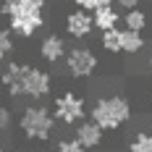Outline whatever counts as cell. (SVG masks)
Returning <instances> with one entry per match:
<instances>
[{
  "instance_id": "obj_1",
  "label": "cell",
  "mask_w": 152,
  "mask_h": 152,
  "mask_svg": "<svg viewBox=\"0 0 152 152\" xmlns=\"http://www.w3.org/2000/svg\"><path fill=\"white\" fill-rule=\"evenodd\" d=\"M0 84L8 97H29L31 102H39L53 92V76L31 63L11 61L0 74Z\"/></svg>"
},
{
  "instance_id": "obj_2",
  "label": "cell",
  "mask_w": 152,
  "mask_h": 152,
  "mask_svg": "<svg viewBox=\"0 0 152 152\" xmlns=\"http://www.w3.org/2000/svg\"><path fill=\"white\" fill-rule=\"evenodd\" d=\"M87 115L102 131H115L131 121V102L123 94H105V97H97L92 107H87Z\"/></svg>"
},
{
  "instance_id": "obj_3",
  "label": "cell",
  "mask_w": 152,
  "mask_h": 152,
  "mask_svg": "<svg viewBox=\"0 0 152 152\" xmlns=\"http://www.w3.org/2000/svg\"><path fill=\"white\" fill-rule=\"evenodd\" d=\"M55 123L58 121L53 118L50 107L39 105V102L26 105L21 110V115H18V129L29 142H47L53 137V131H55Z\"/></svg>"
},
{
  "instance_id": "obj_4",
  "label": "cell",
  "mask_w": 152,
  "mask_h": 152,
  "mask_svg": "<svg viewBox=\"0 0 152 152\" xmlns=\"http://www.w3.org/2000/svg\"><path fill=\"white\" fill-rule=\"evenodd\" d=\"M0 13L8 16V26H11L8 31L16 37H31L45 26V11H29V8H16L3 3Z\"/></svg>"
},
{
  "instance_id": "obj_5",
  "label": "cell",
  "mask_w": 152,
  "mask_h": 152,
  "mask_svg": "<svg viewBox=\"0 0 152 152\" xmlns=\"http://www.w3.org/2000/svg\"><path fill=\"white\" fill-rule=\"evenodd\" d=\"M53 118L66 123V126L81 123L87 118V102H84V97L76 94V92H63V94H58L55 102H53Z\"/></svg>"
},
{
  "instance_id": "obj_6",
  "label": "cell",
  "mask_w": 152,
  "mask_h": 152,
  "mask_svg": "<svg viewBox=\"0 0 152 152\" xmlns=\"http://www.w3.org/2000/svg\"><path fill=\"white\" fill-rule=\"evenodd\" d=\"M63 61H66L68 76H74V79H89L100 68V58L92 53L89 47H71Z\"/></svg>"
},
{
  "instance_id": "obj_7",
  "label": "cell",
  "mask_w": 152,
  "mask_h": 152,
  "mask_svg": "<svg viewBox=\"0 0 152 152\" xmlns=\"http://www.w3.org/2000/svg\"><path fill=\"white\" fill-rule=\"evenodd\" d=\"M92 31H94L92 13L79 11V8L66 13V34H68V37H74V39H84V37H89Z\"/></svg>"
},
{
  "instance_id": "obj_8",
  "label": "cell",
  "mask_w": 152,
  "mask_h": 152,
  "mask_svg": "<svg viewBox=\"0 0 152 152\" xmlns=\"http://www.w3.org/2000/svg\"><path fill=\"white\" fill-rule=\"evenodd\" d=\"M74 139L84 147V150H97V147L102 144V139H105V131H102L97 123H92V121H87V118H84L81 123H76Z\"/></svg>"
},
{
  "instance_id": "obj_9",
  "label": "cell",
  "mask_w": 152,
  "mask_h": 152,
  "mask_svg": "<svg viewBox=\"0 0 152 152\" xmlns=\"http://www.w3.org/2000/svg\"><path fill=\"white\" fill-rule=\"evenodd\" d=\"M66 53H68V45H66V39H63L61 34H45L42 37V42H39V58L45 63L63 61Z\"/></svg>"
},
{
  "instance_id": "obj_10",
  "label": "cell",
  "mask_w": 152,
  "mask_h": 152,
  "mask_svg": "<svg viewBox=\"0 0 152 152\" xmlns=\"http://www.w3.org/2000/svg\"><path fill=\"white\" fill-rule=\"evenodd\" d=\"M92 13H94V16H92V24H94V29H100V31L118 29L121 13H118V8H115L113 3H105V5H100V8H94Z\"/></svg>"
},
{
  "instance_id": "obj_11",
  "label": "cell",
  "mask_w": 152,
  "mask_h": 152,
  "mask_svg": "<svg viewBox=\"0 0 152 152\" xmlns=\"http://www.w3.org/2000/svg\"><path fill=\"white\" fill-rule=\"evenodd\" d=\"M118 31H121V53H126V55H137L139 50L144 47L142 31H131V29H118Z\"/></svg>"
},
{
  "instance_id": "obj_12",
  "label": "cell",
  "mask_w": 152,
  "mask_h": 152,
  "mask_svg": "<svg viewBox=\"0 0 152 152\" xmlns=\"http://www.w3.org/2000/svg\"><path fill=\"white\" fill-rule=\"evenodd\" d=\"M123 24H126V29H131V31H144V29H147V13H144L142 8L126 11Z\"/></svg>"
},
{
  "instance_id": "obj_13",
  "label": "cell",
  "mask_w": 152,
  "mask_h": 152,
  "mask_svg": "<svg viewBox=\"0 0 152 152\" xmlns=\"http://www.w3.org/2000/svg\"><path fill=\"white\" fill-rule=\"evenodd\" d=\"M129 152H152V131H137L129 144Z\"/></svg>"
},
{
  "instance_id": "obj_14",
  "label": "cell",
  "mask_w": 152,
  "mask_h": 152,
  "mask_svg": "<svg viewBox=\"0 0 152 152\" xmlns=\"http://www.w3.org/2000/svg\"><path fill=\"white\" fill-rule=\"evenodd\" d=\"M102 47H105L110 55H118L121 53V31L118 29H107V31H102Z\"/></svg>"
},
{
  "instance_id": "obj_15",
  "label": "cell",
  "mask_w": 152,
  "mask_h": 152,
  "mask_svg": "<svg viewBox=\"0 0 152 152\" xmlns=\"http://www.w3.org/2000/svg\"><path fill=\"white\" fill-rule=\"evenodd\" d=\"M16 50V42H13V34L8 29H3L0 26V61H5V58H11Z\"/></svg>"
},
{
  "instance_id": "obj_16",
  "label": "cell",
  "mask_w": 152,
  "mask_h": 152,
  "mask_svg": "<svg viewBox=\"0 0 152 152\" xmlns=\"http://www.w3.org/2000/svg\"><path fill=\"white\" fill-rule=\"evenodd\" d=\"M8 5H16V8H29V11H45L47 0H8Z\"/></svg>"
},
{
  "instance_id": "obj_17",
  "label": "cell",
  "mask_w": 152,
  "mask_h": 152,
  "mask_svg": "<svg viewBox=\"0 0 152 152\" xmlns=\"http://www.w3.org/2000/svg\"><path fill=\"white\" fill-rule=\"evenodd\" d=\"M55 152H87L76 139H61L58 142V147H55Z\"/></svg>"
},
{
  "instance_id": "obj_18",
  "label": "cell",
  "mask_w": 152,
  "mask_h": 152,
  "mask_svg": "<svg viewBox=\"0 0 152 152\" xmlns=\"http://www.w3.org/2000/svg\"><path fill=\"white\" fill-rule=\"evenodd\" d=\"M11 123H13V115H11V107L0 102V134H3V131H8V129H11Z\"/></svg>"
},
{
  "instance_id": "obj_19",
  "label": "cell",
  "mask_w": 152,
  "mask_h": 152,
  "mask_svg": "<svg viewBox=\"0 0 152 152\" xmlns=\"http://www.w3.org/2000/svg\"><path fill=\"white\" fill-rule=\"evenodd\" d=\"M105 3H110V0H74L76 8H79V11H87V13H92L94 8H100V5H105Z\"/></svg>"
},
{
  "instance_id": "obj_20",
  "label": "cell",
  "mask_w": 152,
  "mask_h": 152,
  "mask_svg": "<svg viewBox=\"0 0 152 152\" xmlns=\"http://www.w3.org/2000/svg\"><path fill=\"white\" fill-rule=\"evenodd\" d=\"M139 3H142V0H118V5H121V8H126V11L139 8Z\"/></svg>"
},
{
  "instance_id": "obj_21",
  "label": "cell",
  "mask_w": 152,
  "mask_h": 152,
  "mask_svg": "<svg viewBox=\"0 0 152 152\" xmlns=\"http://www.w3.org/2000/svg\"><path fill=\"white\" fill-rule=\"evenodd\" d=\"M150 68H152V55H150Z\"/></svg>"
},
{
  "instance_id": "obj_22",
  "label": "cell",
  "mask_w": 152,
  "mask_h": 152,
  "mask_svg": "<svg viewBox=\"0 0 152 152\" xmlns=\"http://www.w3.org/2000/svg\"><path fill=\"white\" fill-rule=\"evenodd\" d=\"M0 152H5V150H3V147H0Z\"/></svg>"
},
{
  "instance_id": "obj_23",
  "label": "cell",
  "mask_w": 152,
  "mask_h": 152,
  "mask_svg": "<svg viewBox=\"0 0 152 152\" xmlns=\"http://www.w3.org/2000/svg\"><path fill=\"white\" fill-rule=\"evenodd\" d=\"M3 3H8V0H3Z\"/></svg>"
}]
</instances>
